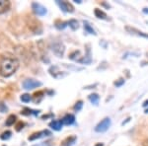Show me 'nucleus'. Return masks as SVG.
Segmentation results:
<instances>
[{
	"instance_id": "30",
	"label": "nucleus",
	"mask_w": 148,
	"mask_h": 146,
	"mask_svg": "<svg viewBox=\"0 0 148 146\" xmlns=\"http://www.w3.org/2000/svg\"><path fill=\"white\" fill-rule=\"evenodd\" d=\"M145 114H148V109H147V110H145Z\"/></svg>"
},
{
	"instance_id": "6",
	"label": "nucleus",
	"mask_w": 148,
	"mask_h": 146,
	"mask_svg": "<svg viewBox=\"0 0 148 146\" xmlns=\"http://www.w3.org/2000/svg\"><path fill=\"white\" fill-rule=\"evenodd\" d=\"M56 4L59 6V8H60L61 10H62L63 12H66V13H72V12L74 11V7L71 5L69 2L59 1V0H57Z\"/></svg>"
},
{
	"instance_id": "28",
	"label": "nucleus",
	"mask_w": 148,
	"mask_h": 146,
	"mask_svg": "<svg viewBox=\"0 0 148 146\" xmlns=\"http://www.w3.org/2000/svg\"><path fill=\"white\" fill-rule=\"evenodd\" d=\"M143 12H144L145 14H148V8H144V9H143Z\"/></svg>"
},
{
	"instance_id": "29",
	"label": "nucleus",
	"mask_w": 148,
	"mask_h": 146,
	"mask_svg": "<svg viewBox=\"0 0 148 146\" xmlns=\"http://www.w3.org/2000/svg\"><path fill=\"white\" fill-rule=\"evenodd\" d=\"M95 146H104V144H103V143H97Z\"/></svg>"
},
{
	"instance_id": "12",
	"label": "nucleus",
	"mask_w": 148,
	"mask_h": 146,
	"mask_svg": "<svg viewBox=\"0 0 148 146\" xmlns=\"http://www.w3.org/2000/svg\"><path fill=\"white\" fill-rule=\"evenodd\" d=\"M77 140V137L75 135H72V136H68L64 139L62 142H61V145L60 146H72L74 145V143L76 142Z\"/></svg>"
},
{
	"instance_id": "17",
	"label": "nucleus",
	"mask_w": 148,
	"mask_h": 146,
	"mask_svg": "<svg viewBox=\"0 0 148 146\" xmlns=\"http://www.w3.org/2000/svg\"><path fill=\"white\" fill-rule=\"evenodd\" d=\"M16 119H17V118H16V116H14V114H11V116L8 117V119H6V123L5 124L7 126H11L13 125L14 123H15Z\"/></svg>"
},
{
	"instance_id": "15",
	"label": "nucleus",
	"mask_w": 148,
	"mask_h": 146,
	"mask_svg": "<svg viewBox=\"0 0 148 146\" xmlns=\"http://www.w3.org/2000/svg\"><path fill=\"white\" fill-rule=\"evenodd\" d=\"M88 99H89V101L91 102L92 104L98 105V103H99V100H100V97H99V95L96 94V93H93V94L89 95Z\"/></svg>"
},
{
	"instance_id": "10",
	"label": "nucleus",
	"mask_w": 148,
	"mask_h": 146,
	"mask_svg": "<svg viewBox=\"0 0 148 146\" xmlns=\"http://www.w3.org/2000/svg\"><path fill=\"white\" fill-rule=\"evenodd\" d=\"M11 6L10 1L8 0H0V14L6 13Z\"/></svg>"
},
{
	"instance_id": "27",
	"label": "nucleus",
	"mask_w": 148,
	"mask_h": 146,
	"mask_svg": "<svg viewBox=\"0 0 148 146\" xmlns=\"http://www.w3.org/2000/svg\"><path fill=\"white\" fill-rule=\"evenodd\" d=\"M148 106V100H146V101H145L144 103H143V107H147Z\"/></svg>"
},
{
	"instance_id": "13",
	"label": "nucleus",
	"mask_w": 148,
	"mask_h": 146,
	"mask_svg": "<svg viewBox=\"0 0 148 146\" xmlns=\"http://www.w3.org/2000/svg\"><path fill=\"white\" fill-rule=\"evenodd\" d=\"M62 121H59V119H56V121H52L51 123H49V126L53 129V130H56V131H59L61 130V128H62Z\"/></svg>"
},
{
	"instance_id": "2",
	"label": "nucleus",
	"mask_w": 148,
	"mask_h": 146,
	"mask_svg": "<svg viewBox=\"0 0 148 146\" xmlns=\"http://www.w3.org/2000/svg\"><path fill=\"white\" fill-rule=\"evenodd\" d=\"M111 124H112L111 119L105 118L96 125V127H95V131H96V132H105V131H107L110 128Z\"/></svg>"
},
{
	"instance_id": "21",
	"label": "nucleus",
	"mask_w": 148,
	"mask_h": 146,
	"mask_svg": "<svg viewBox=\"0 0 148 146\" xmlns=\"http://www.w3.org/2000/svg\"><path fill=\"white\" fill-rule=\"evenodd\" d=\"M78 56H80V51H73L72 53L69 56V58L70 59H72V60H76V61H78Z\"/></svg>"
},
{
	"instance_id": "8",
	"label": "nucleus",
	"mask_w": 148,
	"mask_h": 146,
	"mask_svg": "<svg viewBox=\"0 0 148 146\" xmlns=\"http://www.w3.org/2000/svg\"><path fill=\"white\" fill-rule=\"evenodd\" d=\"M125 30L127 31L128 33H130L131 35H136L138 37H142V38H145V39H148V34L146 33H143L141 31L137 30L135 28H132V27H125Z\"/></svg>"
},
{
	"instance_id": "1",
	"label": "nucleus",
	"mask_w": 148,
	"mask_h": 146,
	"mask_svg": "<svg viewBox=\"0 0 148 146\" xmlns=\"http://www.w3.org/2000/svg\"><path fill=\"white\" fill-rule=\"evenodd\" d=\"M20 62L16 57H4L0 62V75L2 77H10L18 70Z\"/></svg>"
},
{
	"instance_id": "25",
	"label": "nucleus",
	"mask_w": 148,
	"mask_h": 146,
	"mask_svg": "<svg viewBox=\"0 0 148 146\" xmlns=\"http://www.w3.org/2000/svg\"><path fill=\"white\" fill-rule=\"evenodd\" d=\"M123 84H125V79H120V80H118L116 82H114V85H116V87H121V86Z\"/></svg>"
},
{
	"instance_id": "19",
	"label": "nucleus",
	"mask_w": 148,
	"mask_h": 146,
	"mask_svg": "<svg viewBox=\"0 0 148 146\" xmlns=\"http://www.w3.org/2000/svg\"><path fill=\"white\" fill-rule=\"evenodd\" d=\"M11 135H12V132L10 130H6V131H4L3 133H2L1 135H0V139H2V140H8L9 138L11 137Z\"/></svg>"
},
{
	"instance_id": "3",
	"label": "nucleus",
	"mask_w": 148,
	"mask_h": 146,
	"mask_svg": "<svg viewBox=\"0 0 148 146\" xmlns=\"http://www.w3.org/2000/svg\"><path fill=\"white\" fill-rule=\"evenodd\" d=\"M52 52L57 56V57H62L64 54V51H65V47L62 42H56L51 45V47Z\"/></svg>"
},
{
	"instance_id": "5",
	"label": "nucleus",
	"mask_w": 148,
	"mask_h": 146,
	"mask_svg": "<svg viewBox=\"0 0 148 146\" xmlns=\"http://www.w3.org/2000/svg\"><path fill=\"white\" fill-rule=\"evenodd\" d=\"M32 9L34 11V13L38 16H45L47 14V8L45 6H42V4L34 2L32 4Z\"/></svg>"
},
{
	"instance_id": "20",
	"label": "nucleus",
	"mask_w": 148,
	"mask_h": 146,
	"mask_svg": "<svg viewBox=\"0 0 148 146\" xmlns=\"http://www.w3.org/2000/svg\"><path fill=\"white\" fill-rule=\"evenodd\" d=\"M21 101L24 102V103H29L32 101V96H31L30 94H23L22 96H21Z\"/></svg>"
},
{
	"instance_id": "11",
	"label": "nucleus",
	"mask_w": 148,
	"mask_h": 146,
	"mask_svg": "<svg viewBox=\"0 0 148 146\" xmlns=\"http://www.w3.org/2000/svg\"><path fill=\"white\" fill-rule=\"evenodd\" d=\"M49 71V73H51V75L52 76V77H54L56 79L63 77L62 73H61V71L59 70V68L57 67V66H51Z\"/></svg>"
},
{
	"instance_id": "7",
	"label": "nucleus",
	"mask_w": 148,
	"mask_h": 146,
	"mask_svg": "<svg viewBox=\"0 0 148 146\" xmlns=\"http://www.w3.org/2000/svg\"><path fill=\"white\" fill-rule=\"evenodd\" d=\"M49 135H51V132L49 130H47V129H46V130H42V131H39V132L33 133L28 139L30 141H34V140L40 139V138L46 137V136H49Z\"/></svg>"
},
{
	"instance_id": "22",
	"label": "nucleus",
	"mask_w": 148,
	"mask_h": 146,
	"mask_svg": "<svg viewBox=\"0 0 148 146\" xmlns=\"http://www.w3.org/2000/svg\"><path fill=\"white\" fill-rule=\"evenodd\" d=\"M82 107H83V102H82V101H78L75 105H74L73 110H74L75 112H79L80 110L82 109Z\"/></svg>"
},
{
	"instance_id": "14",
	"label": "nucleus",
	"mask_w": 148,
	"mask_h": 146,
	"mask_svg": "<svg viewBox=\"0 0 148 146\" xmlns=\"http://www.w3.org/2000/svg\"><path fill=\"white\" fill-rule=\"evenodd\" d=\"M94 14H95V16H96L97 18H99V19H103V20H106L107 19V14L105 13L104 11L103 10H101V9H98V8H96L94 10Z\"/></svg>"
},
{
	"instance_id": "4",
	"label": "nucleus",
	"mask_w": 148,
	"mask_h": 146,
	"mask_svg": "<svg viewBox=\"0 0 148 146\" xmlns=\"http://www.w3.org/2000/svg\"><path fill=\"white\" fill-rule=\"evenodd\" d=\"M40 86H42V83L35 79H26L23 82V88L26 90H33L40 87Z\"/></svg>"
},
{
	"instance_id": "24",
	"label": "nucleus",
	"mask_w": 148,
	"mask_h": 146,
	"mask_svg": "<svg viewBox=\"0 0 148 146\" xmlns=\"http://www.w3.org/2000/svg\"><path fill=\"white\" fill-rule=\"evenodd\" d=\"M8 111V108L5 104H4L3 102H0V112H6Z\"/></svg>"
},
{
	"instance_id": "23",
	"label": "nucleus",
	"mask_w": 148,
	"mask_h": 146,
	"mask_svg": "<svg viewBox=\"0 0 148 146\" xmlns=\"http://www.w3.org/2000/svg\"><path fill=\"white\" fill-rule=\"evenodd\" d=\"M68 25V23L67 22H61V23H56V27L58 29V30H62V29H64L66 27V26Z\"/></svg>"
},
{
	"instance_id": "26",
	"label": "nucleus",
	"mask_w": 148,
	"mask_h": 146,
	"mask_svg": "<svg viewBox=\"0 0 148 146\" xmlns=\"http://www.w3.org/2000/svg\"><path fill=\"white\" fill-rule=\"evenodd\" d=\"M142 146H148V138H146V139L143 140V142H142Z\"/></svg>"
},
{
	"instance_id": "9",
	"label": "nucleus",
	"mask_w": 148,
	"mask_h": 146,
	"mask_svg": "<svg viewBox=\"0 0 148 146\" xmlns=\"http://www.w3.org/2000/svg\"><path fill=\"white\" fill-rule=\"evenodd\" d=\"M61 121H62V123L65 124V125H71V124H73L75 123V117L71 114H67L63 117Z\"/></svg>"
},
{
	"instance_id": "18",
	"label": "nucleus",
	"mask_w": 148,
	"mask_h": 146,
	"mask_svg": "<svg viewBox=\"0 0 148 146\" xmlns=\"http://www.w3.org/2000/svg\"><path fill=\"white\" fill-rule=\"evenodd\" d=\"M84 29H85V31L87 33H89V34H91V35H96V33H95V30L91 27V25H90L88 22H85L84 21Z\"/></svg>"
},
{
	"instance_id": "16",
	"label": "nucleus",
	"mask_w": 148,
	"mask_h": 146,
	"mask_svg": "<svg viewBox=\"0 0 148 146\" xmlns=\"http://www.w3.org/2000/svg\"><path fill=\"white\" fill-rule=\"evenodd\" d=\"M67 23H68V26L71 29H72L73 31L77 30V29L79 28V24H78V21L75 20V19H71V20H69Z\"/></svg>"
}]
</instances>
